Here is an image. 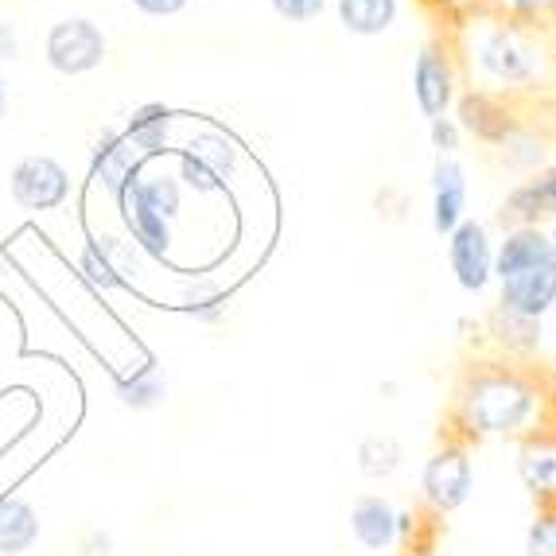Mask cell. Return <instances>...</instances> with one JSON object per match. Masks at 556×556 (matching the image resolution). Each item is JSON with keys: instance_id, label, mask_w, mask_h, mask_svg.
Returning <instances> with one entry per match:
<instances>
[{"instance_id": "cell-1", "label": "cell", "mask_w": 556, "mask_h": 556, "mask_svg": "<svg viewBox=\"0 0 556 556\" xmlns=\"http://www.w3.org/2000/svg\"><path fill=\"white\" fill-rule=\"evenodd\" d=\"M548 393L541 378L514 362H479L459 378L452 420L464 440L529 437L545 425Z\"/></svg>"}, {"instance_id": "cell-2", "label": "cell", "mask_w": 556, "mask_h": 556, "mask_svg": "<svg viewBox=\"0 0 556 556\" xmlns=\"http://www.w3.org/2000/svg\"><path fill=\"white\" fill-rule=\"evenodd\" d=\"M471 66L486 86L479 90L506 93L541 78V43L526 24L514 20H491L471 39Z\"/></svg>"}, {"instance_id": "cell-3", "label": "cell", "mask_w": 556, "mask_h": 556, "mask_svg": "<svg viewBox=\"0 0 556 556\" xmlns=\"http://www.w3.org/2000/svg\"><path fill=\"white\" fill-rule=\"evenodd\" d=\"M475 494V459L467 440H447L425 459L420 471V498L432 514L464 510Z\"/></svg>"}, {"instance_id": "cell-4", "label": "cell", "mask_w": 556, "mask_h": 556, "mask_svg": "<svg viewBox=\"0 0 556 556\" xmlns=\"http://www.w3.org/2000/svg\"><path fill=\"white\" fill-rule=\"evenodd\" d=\"M447 265H452L455 285L467 296H482L494 280V238L491 226L467 214L464 223L447 233Z\"/></svg>"}, {"instance_id": "cell-5", "label": "cell", "mask_w": 556, "mask_h": 556, "mask_svg": "<svg viewBox=\"0 0 556 556\" xmlns=\"http://www.w3.org/2000/svg\"><path fill=\"white\" fill-rule=\"evenodd\" d=\"M413 105L425 121H437V117H447L455 105V59L444 43H425L413 59Z\"/></svg>"}, {"instance_id": "cell-6", "label": "cell", "mask_w": 556, "mask_h": 556, "mask_svg": "<svg viewBox=\"0 0 556 556\" xmlns=\"http://www.w3.org/2000/svg\"><path fill=\"white\" fill-rule=\"evenodd\" d=\"M43 55L59 75H90L105 59V36L93 20L66 16L47 31Z\"/></svg>"}, {"instance_id": "cell-7", "label": "cell", "mask_w": 556, "mask_h": 556, "mask_svg": "<svg viewBox=\"0 0 556 556\" xmlns=\"http://www.w3.org/2000/svg\"><path fill=\"white\" fill-rule=\"evenodd\" d=\"M9 187L24 211H55L71 195V176L55 156H24L12 167Z\"/></svg>"}, {"instance_id": "cell-8", "label": "cell", "mask_w": 556, "mask_h": 556, "mask_svg": "<svg viewBox=\"0 0 556 556\" xmlns=\"http://www.w3.org/2000/svg\"><path fill=\"white\" fill-rule=\"evenodd\" d=\"M413 533V514L397 510L390 498L381 494H362L351 506V538L358 541L366 553H386L397 541Z\"/></svg>"}, {"instance_id": "cell-9", "label": "cell", "mask_w": 556, "mask_h": 556, "mask_svg": "<svg viewBox=\"0 0 556 556\" xmlns=\"http://www.w3.org/2000/svg\"><path fill=\"white\" fill-rule=\"evenodd\" d=\"M233 167H238V144L226 132L206 129L184 149V179L195 191H223Z\"/></svg>"}, {"instance_id": "cell-10", "label": "cell", "mask_w": 556, "mask_h": 556, "mask_svg": "<svg viewBox=\"0 0 556 556\" xmlns=\"http://www.w3.org/2000/svg\"><path fill=\"white\" fill-rule=\"evenodd\" d=\"M556 261L553 241H548L545 226H510L494 241V280H514L521 273H533L541 265Z\"/></svg>"}, {"instance_id": "cell-11", "label": "cell", "mask_w": 556, "mask_h": 556, "mask_svg": "<svg viewBox=\"0 0 556 556\" xmlns=\"http://www.w3.org/2000/svg\"><path fill=\"white\" fill-rule=\"evenodd\" d=\"M518 479L538 506H556V432L553 428H538V432L521 437Z\"/></svg>"}, {"instance_id": "cell-12", "label": "cell", "mask_w": 556, "mask_h": 556, "mask_svg": "<svg viewBox=\"0 0 556 556\" xmlns=\"http://www.w3.org/2000/svg\"><path fill=\"white\" fill-rule=\"evenodd\" d=\"M467 218V167L459 156H437L432 164V230L440 238Z\"/></svg>"}, {"instance_id": "cell-13", "label": "cell", "mask_w": 556, "mask_h": 556, "mask_svg": "<svg viewBox=\"0 0 556 556\" xmlns=\"http://www.w3.org/2000/svg\"><path fill=\"white\" fill-rule=\"evenodd\" d=\"M459 129L471 132L475 140L482 144H502V140L510 137L518 125L510 117V105L502 93H491V90H471L459 98Z\"/></svg>"}, {"instance_id": "cell-14", "label": "cell", "mask_w": 556, "mask_h": 556, "mask_svg": "<svg viewBox=\"0 0 556 556\" xmlns=\"http://www.w3.org/2000/svg\"><path fill=\"white\" fill-rule=\"evenodd\" d=\"M498 304L526 319H545L556 304V261L498 285Z\"/></svg>"}, {"instance_id": "cell-15", "label": "cell", "mask_w": 556, "mask_h": 556, "mask_svg": "<svg viewBox=\"0 0 556 556\" xmlns=\"http://www.w3.org/2000/svg\"><path fill=\"white\" fill-rule=\"evenodd\" d=\"M121 214H125V226L132 230V241L140 250L152 253V257H164L167 245H172V230H167V218L149 211V203L137 195V179L121 191Z\"/></svg>"}, {"instance_id": "cell-16", "label": "cell", "mask_w": 556, "mask_h": 556, "mask_svg": "<svg viewBox=\"0 0 556 556\" xmlns=\"http://www.w3.org/2000/svg\"><path fill=\"white\" fill-rule=\"evenodd\" d=\"M334 16L343 31L358 39L386 36L401 16V0H334Z\"/></svg>"}, {"instance_id": "cell-17", "label": "cell", "mask_w": 556, "mask_h": 556, "mask_svg": "<svg viewBox=\"0 0 556 556\" xmlns=\"http://www.w3.org/2000/svg\"><path fill=\"white\" fill-rule=\"evenodd\" d=\"M137 160L140 152L132 149L125 137H102V144H98V152H93V184H102L110 195L121 199V191L137 179Z\"/></svg>"}, {"instance_id": "cell-18", "label": "cell", "mask_w": 556, "mask_h": 556, "mask_svg": "<svg viewBox=\"0 0 556 556\" xmlns=\"http://www.w3.org/2000/svg\"><path fill=\"white\" fill-rule=\"evenodd\" d=\"M39 541V514L24 498H0V556L28 553Z\"/></svg>"}, {"instance_id": "cell-19", "label": "cell", "mask_w": 556, "mask_h": 556, "mask_svg": "<svg viewBox=\"0 0 556 556\" xmlns=\"http://www.w3.org/2000/svg\"><path fill=\"white\" fill-rule=\"evenodd\" d=\"M132 269V253L121 245L117 238H98L86 245L83 253V273L98 288H117L125 285V273Z\"/></svg>"}, {"instance_id": "cell-20", "label": "cell", "mask_w": 556, "mask_h": 556, "mask_svg": "<svg viewBox=\"0 0 556 556\" xmlns=\"http://www.w3.org/2000/svg\"><path fill=\"white\" fill-rule=\"evenodd\" d=\"M491 339L502 346L506 354H518V358H529V354L541 351V319H526L518 312H506V307H494L491 312Z\"/></svg>"}, {"instance_id": "cell-21", "label": "cell", "mask_w": 556, "mask_h": 556, "mask_svg": "<svg viewBox=\"0 0 556 556\" xmlns=\"http://www.w3.org/2000/svg\"><path fill=\"white\" fill-rule=\"evenodd\" d=\"M354 459H358V471L366 475V479L381 482V479H390V475L401 471V464H405V447H401V440L374 432V437L358 440Z\"/></svg>"}, {"instance_id": "cell-22", "label": "cell", "mask_w": 556, "mask_h": 556, "mask_svg": "<svg viewBox=\"0 0 556 556\" xmlns=\"http://www.w3.org/2000/svg\"><path fill=\"white\" fill-rule=\"evenodd\" d=\"M167 132H172V113L164 105H144V110L132 113L129 121V144L140 152V156H156L167 144Z\"/></svg>"}, {"instance_id": "cell-23", "label": "cell", "mask_w": 556, "mask_h": 556, "mask_svg": "<svg viewBox=\"0 0 556 556\" xmlns=\"http://www.w3.org/2000/svg\"><path fill=\"white\" fill-rule=\"evenodd\" d=\"M117 397H121V405L137 408V413H149V408H156L160 401L167 397V381L160 378V374L149 366V370H140L137 378L121 381V386H117Z\"/></svg>"}, {"instance_id": "cell-24", "label": "cell", "mask_w": 556, "mask_h": 556, "mask_svg": "<svg viewBox=\"0 0 556 556\" xmlns=\"http://www.w3.org/2000/svg\"><path fill=\"white\" fill-rule=\"evenodd\" d=\"M137 195L149 203V211H156L160 218H176L179 203H184V191H179V179L172 176H144L137 179Z\"/></svg>"}, {"instance_id": "cell-25", "label": "cell", "mask_w": 556, "mask_h": 556, "mask_svg": "<svg viewBox=\"0 0 556 556\" xmlns=\"http://www.w3.org/2000/svg\"><path fill=\"white\" fill-rule=\"evenodd\" d=\"M494 149L502 152L506 164L518 167V172H538L541 160H545V144H541V137H533L529 129H514L510 137L502 140V144H494Z\"/></svg>"}, {"instance_id": "cell-26", "label": "cell", "mask_w": 556, "mask_h": 556, "mask_svg": "<svg viewBox=\"0 0 556 556\" xmlns=\"http://www.w3.org/2000/svg\"><path fill=\"white\" fill-rule=\"evenodd\" d=\"M187 316L203 319V324H214V319H223V292L211 285V280H199V285L184 288V296H179Z\"/></svg>"}, {"instance_id": "cell-27", "label": "cell", "mask_w": 556, "mask_h": 556, "mask_svg": "<svg viewBox=\"0 0 556 556\" xmlns=\"http://www.w3.org/2000/svg\"><path fill=\"white\" fill-rule=\"evenodd\" d=\"M526 556H556V506H541L526 529Z\"/></svg>"}, {"instance_id": "cell-28", "label": "cell", "mask_w": 556, "mask_h": 556, "mask_svg": "<svg viewBox=\"0 0 556 556\" xmlns=\"http://www.w3.org/2000/svg\"><path fill=\"white\" fill-rule=\"evenodd\" d=\"M498 12L514 24H545V20H556V0H494Z\"/></svg>"}, {"instance_id": "cell-29", "label": "cell", "mask_w": 556, "mask_h": 556, "mask_svg": "<svg viewBox=\"0 0 556 556\" xmlns=\"http://www.w3.org/2000/svg\"><path fill=\"white\" fill-rule=\"evenodd\" d=\"M428 137H432V149H437V156H455V152H459V144H464V129H459V121H455V117L428 121Z\"/></svg>"}, {"instance_id": "cell-30", "label": "cell", "mask_w": 556, "mask_h": 556, "mask_svg": "<svg viewBox=\"0 0 556 556\" xmlns=\"http://www.w3.org/2000/svg\"><path fill=\"white\" fill-rule=\"evenodd\" d=\"M269 4L280 20H288V24H312V20L324 16L331 0H269Z\"/></svg>"}, {"instance_id": "cell-31", "label": "cell", "mask_w": 556, "mask_h": 556, "mask_svg": "<svg viewBox=\"0 0 556 556\" xmlns=\"http://www.w3.org/2000/svg\"><path fill=\"white\" fill-rule=\"evenodd\" d=\"M132 9H140L144 16H176L187 9V0H132Z\"/></svg>"}, {"instance_id": "cell-32", "label": "cell", "mask_w": 556, "mask_h": 556, "mask_svg": "<svg viewBox=\"0 0 556 556\" xmlns=\"http://www.w3.org/2000/svg\"><path fill=\"white\" fill-rule=\"evenodd\" d=\"M20 55V36L12 24H0V59H16Z\"/></svg>"}, {"instance_id": "cell-33", "label": "cell", "mask_w": 556, "mask_h": 556, "mask_svg": "<svg viewBox=\"0 0 556 556\" xmlns=\"http://www.w3.org/2000/svg\"><path fill=\"white\" fill-rule=\"evenodd\" d=\"M86 556H110V538H105V533H93V538L86 541Z\"/></svg>"}, {"instance_id": "cell-34", "label": "cell", "mask_w": 556, "mask_h": 556, "mask_svg": "<svg viewBox=\"0 0 556 556\" xmlns=\"http://www.w3.org/2000/svg\"><path fill=\"white\" fill-rule=\"evenodd\" d=\"M9 113V86H4V75H0V117Z\"/></svg>"}, {"instance_id": "cell-35", "label": "cell", "mask_w": 556, "mask_h": 556, "mask_svg": "<svg viewBox=\"0 0 556 556\" xmlns=\"http://www.w3.org/2000/svg\"><path fill=\"white\" fill-rule=\"evenodd\" d=\"M548 316H553V343H556V304H553V312H548Z\"/></svg>"}]
</instances>
